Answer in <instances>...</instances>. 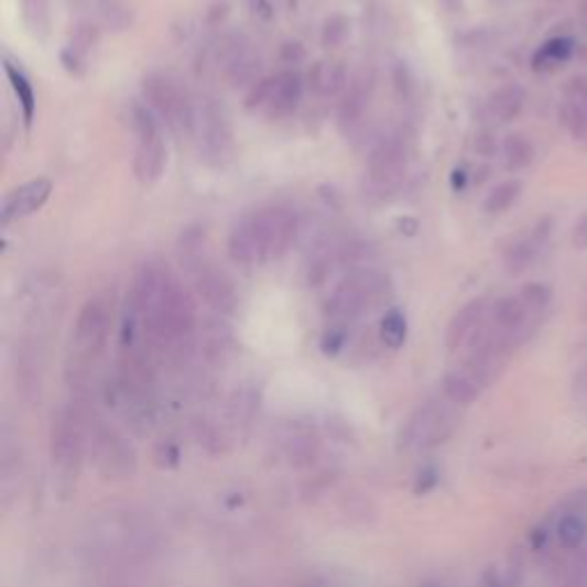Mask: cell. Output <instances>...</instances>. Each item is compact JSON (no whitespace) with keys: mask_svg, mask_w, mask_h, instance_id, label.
<instances>
[{"mask_svg":"<svg viewBox=\"0 0 587 587\" xmlns=\"http://www.w3.org/2000/svg\"><path fill=\"white\" fill-rule=\"evenodd\" d=\"M390 292H393V285H390V278L385 273H379L374 269L354 271L335 287L333 296L326 303V315L333 324L345 326L358 315L368 313L370 307L383 303Z\"/></svg>","mask_w":587,"mask_h":587,"instance_id":"1","label":"cell"},{"mask_svg":"<svg viewBox=\"0 0 587 587\" xmlns=\"http://www.w3.org/2000/svg\"><path fill=\"white\" fill-rule=\"evenodd\" d=\"M110 333V311L101 298H90L80 307L72 338V362L69 379L80 385V381L90 374V368L99 360L106 349Z\"/></svg>","mask_w":587,"mask_h":587,"instance_id":"2","label":"cell"},{"mask_svg":"<svg viewBox=\"0 0 587 587\" xmlns=\"http://www.w3.org/2000/svg\"><path fill=\"white\" fill-rule=\"evenodd\" d=\"M459 406L445 398L417 406L400 432L404 450H432L450 438L459 425Z\"/></svg>","mask_w":587,"mask_h":587,"instance_id":"3","label":"cell"},{"mask_svg":"<svg viewBox=\"0 0 587 587\" xmlns=\"http://www.w3.org/2000/svg\"><path fill=\"white\" fill-rule=\"evenodd\" d=\"M86 450V415L78 406H63L53 415L51 461L63 480H76Z\"/></svg>","mask_w":587,"mask_h":587,"instance_id":"4","label":"cell"},{"mask_svg":"<svg viewBox=\"0 0 587 587\" xmlns=\"http://www.w3.org/2000/svg\"><path fill=\"white\" fill-rule=\"evenodd\" d=\"M143 95L150 108H154L161 120L177 133L195 129V108L186 93L163 74H152L143 80Z\"/></svg>","mask_w":587,"mask_h":587,"instance_id":"5","label":"cell"},{"mask_svg":"<svg viewBox=\"0 0 587 587\" xmlns=\"http://www.w3.org/2000/svg\"><path fill=\"white\" fill-rule=\"evenodd\" d=\"M184 269L188 271L193 290L198 292V296L211 307V311L220 315H232L237 311V290L232 285L230 278L205 262V258L184 262Z\"/></svg>","mask_w":587,"mask_h":587,"instance_id":"6","label":"cell"},{"mask_svg":"<svg viewBox=\"0 0 587 587\" xmlns=\"http://www.w3.org/2000/svg\"><path fill=\"white\" fill-rule=\"evenodd\" d=\"M409 165V145L402 135H388L374 145L368 159V180L379 191L395 188Z\"/></svg>","mask_w":587,"mask_h":587,"instance_id":"7","label":"cell"},{"mask_svg":"<svg viewBox=\"0 0 587 587\" xmlns=\"http://www.w3.org/2000/svg\"><path fill=\"white\" fill-rule=\"evenodd\" d=\"M195 127L200 131V154L209 165H222L232 154V129L226 113L205 101L200 113H195Z\"/></svg>","mask_w":587,"mask_h":587,"instance_id":"8","label":"cell"},{"mask_svg":"<svg viewBox=\"0 0 587 587\" xmlns=\"http://www.w3.org/2000/svg\"><path fill=\"white\" fill-rule=\"evenodd\" d=\"M95 457L106 478H129L135 470V455L131 445H127V441L116 430H95Z\"/></svg>","mask_w":587,"mask_h":587,"instance_id":"9","label":"cell"},{"mask_svg":"<svg viewBox=\"0 0 587 587\" xmlns=\"http://www.w3.org/2000/svg\"><path fill=\"white\" fill-rule=\"evenodd\" d=\"M228 253H230L232 262L243 264V267L262 264L269 260L267 239H264V230H262L258 211L237 222L235 230L230 232V239H228Z\"/></svg>","mask_w":587,"mask_h":587,"instance_id":"10","label":"cell"},{"mask_svg":"<svg viewBox=\"0 0 587 587\" xmlns=\"http://www.w3.org/2000/svg\"><path fill=\"white\" fill-rule=\"evenodd\" d=\"M218 63L222 65V72H226V78L230 80L232 88L256 86L260 80V58L237 37L222 42L218 51Z\"/></svg>","mask_w":587,"mask_h":587,"instance_id":"11","label":"cell"},{"mask_svg":"<svg viewBox=\"0 0 587 587\" xmlns=\"http://www.w3.org/2000/svg\"><path fill=\"white\" fill-rule=\"evenodd\" d=\"M264 239H267V253L269 260L283 258L287 250L292 248L296 232H298V218L292 209L287 207H271L258 211Z\"/></svg>","mask_w":587,"mask_h":587,"instance_id":"12","label":"cell"},{"mask_svg":"<svg viewBox=\"0 0 587 587\" xmlns=\"http://www.w3.org/2000/svg\"><path fill=\"white\" fill-rule=\"evenodd\" d=\"M51 193H53V182L46 177H37L33 182H25L17 186L14 191H10L8 198L3 200V209H0L3 226L40 211L48 203Z\"/></svg>","mask_w":587,"mask_h":587,"instance_id":"13","label":"cell"},{"mask_svg":"<svg viewBox=\"0 0 587 587\" xmlns=\"http://www.w3.org/2000/svg\"><path fill=\"white\" fill-rule=\"evenodd\" d=\"M372 93H374V74L370 69H360L351 78L349 88L343 97V104H340L338 120L345 133H351L356 127H360L362 116H366V110L370 106Z\"/></svg>","mask_w":587,"mask_h":587,"instance_id":"14","label":"cell"},{"mask_svg":"<svg viewBox=\"0 0 587 587\" xmlns=\"http://www.w3.org/2000/svg\"><path fill=\"white\" fill-rule=\"evenodd\" d=\"M487 315V298H470L464 307H459L457 315L447 324L445 330V345L450 351H459L461 347L468 345L472 338V333L485 324Z\"/></svg>","mask_w":587,"mask_h":587,"instance_id":"15","label":"cell"},{"mask_svg":"<svg viewBox=\"0 0 587 587\" xmlns=\"http://www.w3.org/2000/svg\"><path fill=\"white\" fill-rule=\"evenodd\" d=\"M528 317H530L528 307L519 296H502L491 307V324L502 333L514 335L519 345H523L530 335Z\"/></svg>","mask_w":587,"mask_h":587,"instance_id":"16","label":"cell"},{"mask_svg":"<svg viewBox=\"0 0 587 587\" xmlns=\"http://www.w3.org/2000/svg\"><path fill=\"white\" fill-rule=\"evenodd\" d=\"M303 95V78L298 72H281L273 76V95L267 106L271 120H283L292 116Z\"/></svg>","mask_w":587,"mask_h":587,"instance_id":"17","label":"cell"},{"mask_svg":"<svg viewBox=\"0 0 587 587\" xmlns=\"http://www.w3.org/2000/svg\"><path fill=\"white\" fill-rule=\"evenodd\" d=\"M165 165H167V150L161 138H156V141H148V143H138L135 156H133V175L138 182L145 186L159 182L165 171Z\"/></svg>","mask_w":587,"mask_h":587,"instance_id":"18","label":"cell"},{"mask_svg":"<svg viewBox=\"0 0 587 587\" xmlns=\"http://www.w3.org/2000/svg\"><path fill=\"white\" fill-rule=\"evenodd\" d=\"M307 86H311L322 97H335L340 93H347L349 80L347 69L343 63H315L313 69L307 72Z\"/></svg>","mask_w":587,"mask_h":587,"instance_id":"19","label":"cell"},{"mask_svg":"<svg viewBox=\"0 0 587 587\" xmlns=\"http://www.w3.org/2000/svg\"><path fill=\"white\" fill-rule=\"evenodd\" d=\"M3 69L8 74V80H10V86H12L14 95H17V99H19L21 113H23V124H25V129H31L33 120H35V110H37V97H35L33 83H31V78L25 76V72L19 65H14L8 58L3 63Z\"/></svg>","mask_w":587,"mask_h":587,"instance_id":"20","label":"cell"},{"mask_svg":"<svg viewBox=\"0 0 587 587\" xmlns=\"http://www.w3.org/2000/svg\"><path fill=\"white\" fill-rule=\"evenodd\" d=\"M525 104V93L517 83H508V86H500L496 93H491L487 106L489 113L500 120V122H512L521 116Z\"/></svg>","mask_w":587,"mask_h":587,"instance_id":"21","label":"cell"},{"mask_svg":"<svg viewBox=\"0 0 587 587\" xmlns=\"http://www.w3.org/2000/svg\"><path fill=\"white\" fill-rule=\"evenodd\" d=\"M443 395L450 402H455L457 406H470L472 402L480 400L482 388L468 372L457 368V370L445 374V379H443Z\"/></svg>","mask_w":587,"mask_h":587,"instance_id":"22","label":"cell"},{"mask_svg":"<svg viewBox=\"0 0 587 587\" xmlns=\"http://www.w3.org/2000/svg\"><path fill=\"white\" fill-rule=\"evenodd\" d=\"M535 159V148L530 143V138L523 133H510L502 141V161L510 173H519L528 167Z\"/></svg>","mask_w":587,"mask_h":587,"instance_id":"23","label":"cell"},{"mask_svg":"<svg viewBox=\"0 0 587 587\" xmlns=\"http://www.w3.org/2000/svg\"><path fill=\"white\" fill-rule=\"evenodd\" d=\"M21 17L28 33L37 40H46L51 31V3L48 0H21Z\"/></svg>","mask_w":587,"mask_h":587,"instance_id":"24","label":"cell"},{"mask_svg":"<svg viewBox=\"0 0 587 587\" xmlns=\"http://www.w3.org/2000/svg\"><path fill=\"white\" fill-rule=\"evenodd\" d=\"M555 537L563 548L578 551L587 540V517L561 512V519H557L555 525Z\"/></svg>","mask_w":587,"mask_h":587,"instance_id":"25","label":"cell"},{"mask_svg":"<svg viewBox=\"0 0 587 587\" xmlns=\"http://www.w3.org/2000/svg\"><path fill=\"white\" fill-rule=\"evenodd\" d=\"M379 338L390 349L404 347L409 338V322H406V315L398 311V307H390V311L383 315L381 326H379Z\"/></svg>","mask_w":587,"mask_h":587,"instance_id":"26","label":"cell"},{"mask_svg":"<svg viewBox=\"0 0 587 587\" xmlns=\"http://www.w3.org/2000/svg\"><path fill=\"white\" fill-rule=\"evenodd\" d=\"M523 186L519 180H508V182H502L498 184L496 188H491V193L485 198V211L489 216H498L502 211H508L517 200H519V195H521Z\"/></svg>","mask_w":587,"mask_h":587,"instance_id":"27","label":"cell"},{"mask_svg":"<svg viewBox=\"0 0 587 587\" xmlns=\"http://www.w3.org/2000/svg\"><path fill=\"white\" fill-rule=\"evenodd\" d=\"M537 253H540V248L533 241H530L528 237L521 239V241H517V243H512L508 248L506 260H502V264H506L508 275H521V273H525L530 269V264L535 262Z\"/></svg>","mask_w":587,"mask_h":587,"instance_id":"28","label":"cell"},{"mask_svg":"<svg viewBox=\"0 0 587 587\" xmlns=\"http://www.w3.org/2000/svg\"><path fill=\"white\" fill-rule=\"evenodd\" d=\"M131 127H133L138 143H148V141H156V138H161L152 110L143 104L131 106Z\"/></svg>","mask_w":587,"mask_h":587,"instance_id":"29","label":"cell"},{"mask_svg":"<svg viewBox=\"0 0 587 587\" xmlns=\"http://www.w3.org/2000/svg\"><path fill=\"white\" fill-rule=\"evenodd\" d=\"M205 241H207V230L203 226H191V228H186L180 235V239H177V250H180L182 264L203 258L200 250H203Z\"/></svg>","mask_w":587,"mask_h":587,"instance_id":"30","label":"cell"},{"mask_svg":"<svg viewBox=\"0 0 587 587\" xmlns=\"http://www.w3.org/2000/svg\"><path fill=\"white\" fill-rule=\"evenodd\" d=\"M351 33V23L347 17L343 14H333L324 21V28H322V44L326 48H338L347 42Z\"/></svg>","mask_w":587,"mask_h":587,"instance_id":"31","label":"cell"},{"mask_svg":"<svg viewBox=\"0 0 587 587\" xmlns=\"http://www.w3.org/2000/svg\"><path fill=\"white\" fill-rule=\"evenodd\" d=\"M561 118L576 141H587V104L565 101Z\"/></svg>","mask_w":587,"mask_h":587,"instance_id":"32","label":"cell"},{"mask_svg":"<svg viewBox=\"0 0 587 587\" xmlns=\"http://www.w3.org/2000/svg\"><path fill=\"white\" fill-rule=\"evenodd\" d=\"M519 298L528 307V313H542V311H546L551 298H553V290L546 283L533 281V283H525L521 287Z\"/></svg>","mask_w":587,"mask_h":587,"instance_id":"33","label":"cell"},{"mask_svg":"<svg viewBox=\"0 0 587 587\" xmlns=\"http://www.w3.org/2000/svg\"><path fill=\"white\" fill-rule=\"evenodd\" d=\"M572 42L569 40H551L548 44H544L540 48V53L535 55V67H546V65H557L567 61L572 55Z\"/></svg>","mask_w":587,"mask_h":587,"instance_id":"34","label":"cell"},{"mask_svg":"<svg viewBox=\"0 0 587 587\" xmlns=\"http://www.w3.org/2000/svg\"><path fill=\"white\" fill-rule=\"evenodd\" d=\"M97 40H99V31H97V25L93 23H80L74 35H72V42L67 44V48H72L76 55H80L83 61L88 58V53L97 46Z\"/></svg>","mask_w":587,"mask_h":587,"instance_id":"35","label":"cell"},{"mask_svg":"<svg viewBox=\"0 0 587 587\" xmlns=\"http://www.w3.org/2000/svg\"><path fill=\"white\" fill-rule=\"evenodd\" d=\"M271 95H273V78H260L256 86H250L243 106L248 110H256V108H262V106L267 108L269 101H271Z\"/></svg>","mask_w":587,"mask_h":587,"instance_id":"36","label":"cell"},{"mask_svg":"<svg viewBox=\"0 0 587 587\" xmlns=\"http://www.w3.org/2000/svg\"><path fill=\"white\" fill-rule=\"evenodd\" d=\"M330 273H333V258L328 253L317 256L311 269H307V285H313V287L324 285L330 278Z\"/></svg>","mask_w":587,"mask_h":587,"instance_id":"37","label":"cell"},{"mask_svg":"<svg viewBox=\"0 0 587 587\" xmlns=\"http://www.w3.org/2000/svg\"><path fill=\"white\" fill-rule=\"evenodd\" d=\"M347 343V326L343 324H333L326 333H324V338H322V351L326 356H335V354H340V349L345 347Z\"/></svg>","mask_w":587,"mask_h":587,"instance_id":"38","label":"cell"},{"mask_svg":"<svg viewBox=\"0 0 587 587\" xmlns=\"http://www.w3.org/2000/svg\"><path fill=\"white\" fill-rule=\"evenodd\" d=\"M563 95H565V101H572V104H587V74H576V76H572V78L565 83Z\"/></svg>","mask_w":587,"mask_h":587,"instance_id":"39","label":"cell"},{"mask_svg":"<svg viewBox=\"0 0 587 587\" xmlns=\"http://www.w3.org/2000/svg\"><path fill=\"white\" fill-rule=\"evenodd\" d=\"M393 80H395V90L402 99H411L413 90H415V80L411 69L404 63H398L393 69Z\"/></svg>","mask_w":587,"mask_h":587,"instance_id":"40","label":"cell"},{"mask_svg":"<svg viewBox=\"0 0 587 587\" xmlns=\"http://www.w3.org/2000/svg\"><path fill=\"white\" fill-rule=\"evenodd\" d=\"M104 17H106V21L110 25H116L118 31H122V28H127L131 23L127 8L120 6V3H113V0H110V3L104 8Z\"/></svg>","mask_w":587,"mask_h":587,"instance_id":"41","label":"cell"},{"mask_svg":"<svg viewBox=\"0 0 587 587\" xmlns=\"http://www.w3.org/2000/svg\"><path fill=\"white\" fill-rule=\"evenodd\" d=\"M561 512L565 514H583L587 517V489L572 493L567 500H563Z\"/></svg>","mask_w":587,"mask_h":587,"instance_id":"42","label":"cell"},{"mask_svg":"<svg viewBox=\"0 0 587 587\" xmlns=\"http://www.w3.org/2000/svg\"><path fill=\"white\" fill-rule=\"evenodd\" d=\"M61 63H63V67L72 74V76H83V74H86V61H83L80 58V55H76L72 48H63V53H61Z\"/></svg>","mask_w":587,"mask_h":587,"instance_id":"43","label":"cell"},{"mask_svg":"<svg viewBox=\"0 0 587 587\" xmlns=\"http://www.w3.org/2000/svg\"><path fill=\"white\" fill-rule=\"evenodd\" d=\"M475 152L480 156H493L498 152V141L491 131H480L475 138Z\"/></svg>","mask_w":587,"mask_h":587,"instance_id":"44","label":"cell"},{"mask_svg":"<svg viewBox=\"0 0 587 587\" xmlns=\"http://www.w3.org/2000/svg\"><path fill=\"white\" fill-rule=\"evenodd\" d=\"M572 246L576 250H587V211H583L578 216V220L574 222V228H572Z\"/></svg>","mask_w":587,"mask_h":587,"instance_id":"45","label":"cell"},{"mask_svg":"<svg viewBox=\"0 0 587 587\" xmlns=\"http://www.w3.org/2000/svg\"><path fill=\"white\" fill-rule=\"evenodd\" d=\"M281 58L287 65H298L305 61V48L301 42H285L281 48Z\"/></svg>","mask_w":587,"mask_h":587,"instance_id":"46","label":"cell"},{"mask_svg":"<svg viewBox=\"0 0 587 587\" xmlns=\"http://www.w3.org/2000/svg\"><path fill=\"white\" fill-rule=\"evenodd\" d=\"M576 393L587 400V368L576 377Z\"/></svg>","mask_w":587,"mask_h":587,"instance_id":"47","label":"cell"},{"mask_svg":"<svg viewBox=\"0 0 587 587\" xmlns=\"http://www.w3.org/2000/svg\"><path fill=\"white\" fill-rule=\"evenodd\" d=\"M578 17H580V23H583L585 33H587V0H580V3H578Z\"/></svg>","mask_w":587,"mask_h":587,"instance_id":"48","label":"cell"},{"mask_svg":"<svg viewBox=\"0 0 587 587\" xmlns=\"http://www.w3.org/2000/svg\"><path fill=\"white\" fill-rule=\"evenodd\" d=\"M464 182H466V175H464L461 171H455V177H453V184H455V188H461V186H464Z\"/></svg>","mask_w":587,"mask_h":587,"instance_id":"49","label":"cell"},{"mask_svg":"<svg viewBox=\"0 0 587 587\" xmlns=\"http://www.w3.org/2000/svg\"><path fill=\"white\" fill-rule=\"evenodd\" d=\"M585 317H587V311H585Z\"/></svg>","mask_w":587,"mask_h":587,"instance_id":"50","label":"cell"}]
</instances>
